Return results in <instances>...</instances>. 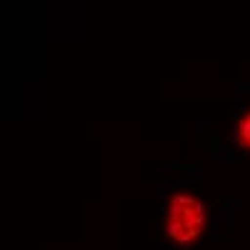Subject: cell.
<instances>
[{"mask_svg": "<svg viewBox=\"0 0 250 250\" xmlns=\"http://www.w3.org/2000/svg\"><path fill=\"white\" fill-rule=\"evenodd\" d=\"M208 228H210V208L193 190V188H178L163 208V235L175 248L198 245Z\"/></svg>", "mask_w": 250, "mask_h": 250, "instance_id": "1", "label": "cell"}, {"mask_svg": "<svg viewBox=\"0 0 250 250\" xmlns=\"http://www.w3.org/2000/svg\"><path fill=\"white\" fill-rule=\"evenodd\" d=\"M233 143L243 150H250V105L238 115V120L233 125Z\"/></svg>", "mask_w": 250, "mask_h": 250, "instance_id": "2", "label": "cell"}]
</instances>
